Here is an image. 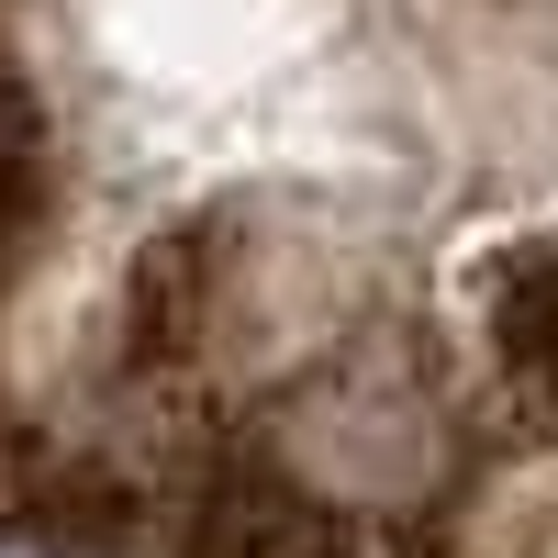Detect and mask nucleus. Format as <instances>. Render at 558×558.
<instances>
[{
	"label": "nucleus",
	"instance_id": "nucleus-1",
	"mask_svg": "<svg viewBox=\"0 0 558 558\" xmlns=\"http://www.w3.org/2000/svg\"><path fill=\"white\" fill-rule=\"evenodd\" d=\"M101 45L157 89H246L291 45L302 0H89Z\"/></svg>",
	"mask_w": 558,
	"mask_h": 558
}]
</instances>
